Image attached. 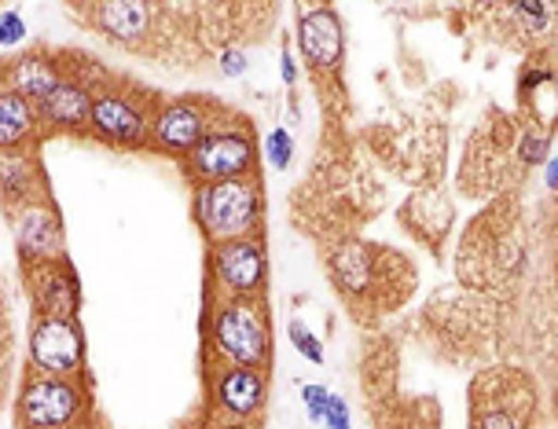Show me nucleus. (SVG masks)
I'll list each match as a JSON object with an SVG mask.
<instances>
[{"label": "nucleus", "mask_w": 558, "mask_h": 429, "mask_svg": "<svg viewBox=\"0 0 558 429\" xmlns=\"http://www.w3.org/2000/svg\"><path fill=\"white\" fill-rule=\"evenodd\" d=\"M257 217H262V198H257V184L251 176L206 184L198 192V221L214 243L246 238L257 228Z\"/></svg>", "instance_id": "1"}, {"label": "nucleus", "mask_w": 558, "mask_h": 429, "mask_svg": "<svg viewBox=\"0 0 558 429\" xmlns=\"http://www.w3.org/2000/svg\"><path fill=\"white\" fill-rule=\"evenodd\" d=\"M214 342L235 367L257 371L268 364V312L254 297H232L228 305L217 308L214 319Z\"/></svg>", "instance_id": "2"}, {"label": "nucleus", "mask_w": 558, "mask_h": 429, "mask_svg": "<svg viewBox=\"0 0 558 429\" xmlns=\"http://www.w3.org/2000/svg\"><path fill=\"white\" fill-rule=\"evenodd\" d=\"M254 169V144L246 133H206L203 144L192 151V173L203 176L209 184L221 181H239L251 176Z\"/></svg>", "instance_id": "3"}, {"label": "nucleus", "mask_w": 558, "mask_h": 429, "mask_svg": "<svg viewBox=\"0 0 558 429\" xmlns=\"http://www.w3.org/2000/svg\"><path fill=\"white\" fill-rule=\"evenodd\" d=\"M77 407H82L77 389L66 378H37L23 389L19 418H23V429H63L77 415Z\"/></svg>", "instance_id": "4"}, {"label": "nucleus", "mask_w": 558, "mask_h": 429, "mask_svg": "<svg viewBox=\"0 0 558 429\" xmlns=\"http://www.w3.org/2000/svg\"><path fill=\"white\" fill-rule=\"evenodd\" d=\"M29 353H34L37 367L52 375H66L82 364V331H77L74 319L41 316L34 327V338H29Z\"/></svg>", "instance_id": "5"}, {"label": "nucleus", "mask_w": 558, "mask_h": 429, "mask_svg": "<svg viewBox=\"0 0 558 429\" xmlns=\"http://www.w3.org/2000/svg\"><path fill=\"white\" fill-rule=\"evenodd\" d=\"M88 122H93L96 136L111 139V144H122V147H140L147 136H151L144 107H136L133 99L122 93H107V96L93 99Z\"/></svg>", "instance_id": "6"}, {"label": "nucleus", "mask_w": 558, "mask_h": 429, "mask_svg": "<svg viewBox=\"0 0 558 429\" xmlns=\"http://www.w3.org/2000/svg\"><path fill=\"white\" fill-rule=\"evenodd\" d=\"M217 279L232 291V297H254L265 283V249L254 238L221 243L214 254Z\"/></svg>", "instance_id": "7"}, {"label": "nucleus", "mask_w": 558, "mask_h": 429, "mask_svg": "<svg viewBox=\"0 0 558 429\" xmlns=\"http://www.w3.org/2000/svg\"><path fill=\"white\" fill-rule=\"evenodd\" d=\"M206 111L195 103H169L158 111L155 125H151V139L162 151H177V155H192L206 136Z\"/></svg>", "instance_id": "8"}, {"label": "nucleus", "mask_w": 558, "mask_h": 429, "mask_svg": "<svg viewBox=\"0 0 558 429\" xmlns=\"http://www.w3.org/2000/svg\"><path fill=\"white\" fill-rule=\"evenodd\" d=\"M298 45L313 66H338L342 59V26L331 8H308L298 23Z\"/></svg>", "instance_id": "9"}, {"label": "nucleus", "mask_w": 558, "mask_h": 429, "mask_svg": "<svg viewBox=\"0 0 558 429\" xmlns=\"http://www.w3.org/2000/svg\"><path fill=\"white\" fill-rule=\"evenodd\" d=\"M34 297H37V308H41L45 316L74 319V312H77V275H74V268L56 265V261L37 268Z\"/></svg>", "instance_id": "10"}, {"label": "nucleus", "mask_w": 558, "mask_h": 429, "mask_svg": "<svg viewBox=\"0 0 558 429\" xmlns=\"http://www.w3.org/2000/svg\"><path fill=\"white\" fill-rule=\"evenodd\" d=\"M265 401V378L251 371V367H228L217 378V404L232 418H251Z\"/></svg>", "instance_id": "11"}, {"label": "nucleus", "mask_w": 558, "mask_h": 429, "mask_svg": "<svg viewBox=\"0 0 558 429\" xmlns=\"http://www.w3.org/2000/svg\"><path fill=\"white\" fill-rule=\"evenodd\" d=\"M19 243L29 257L37 261H56L59 254V224L56 217L41 206H23V217H19Z\"/></svg>", "instance_id": "12"}, {"label": "nucleus", "mask_w": 558, "mask_h": 429, "mask_svg": "<svg viewBox=\"0 0 558 429\" xmlns=\"http://www.w3.org/2000/svg\"><path fill=\"white\" fill-rule=\"evenodd\" d=\"M37 107L59 128H82L88 122V111H93V99L77 82H59Z\"/></svg>", "instance_id": "13"}, {"label": "nucleus", "mask_w": 558, "mask_h": 429, "mask_svg": "<svg viewBox=\"0 0 558 429\" xmlns=\"http://www.w3.org/2000/svg\"><path fill=\"white\" fill-rule=\"evenodd\" d=\"M59 82H63V77H59L56 63L45 56H23L12 63V93L29 99V103H41Z\"/></svg>", "instance_id": "14"}, {"label": "nucleus", "mask_w": 558, "mask_h": 429, "mask_svg": "<svg viewBox=\"0 0 558 429\" xmlns=\"http://www.w3.org/2000/svg\"><path fill=\"white\" fill-rule=\"evenodd\" d=\"M37 107L19 93H0V151H15L34 133Z\"/></svg>", "instance_id": "15"}, {"label": "nucleus", "mask_w": 558, "mask_h": 429, "mask_svg": "<svg viewBox=\"0 0 558 429\" xmlns=\"http://www.w3.org/2000/svg\"><path fill=\"white\" fill-rule=\"evenodd\" d=\"M34 166L26 162L23 155H4L0 158V195L8 198V203H19V206H34L29 198H34Z\"/></svg>", "instance_id": "16"}, {"label": "nucleus", "mask_w": 558, "mask_h": 429, "mask_svg": "<svg viewBox=\"0 0 558 429\" xmlns=\"http://www.w3.org/2000/svg\"><path fill=\"white\" fill-rule=\"evenodd\" d=\"M265 151H268V162H272V169H287V166H291V158H294V144H291V136H287L283 128H272V133H268Z\"/></svg>", "instance_id": "17"}, {"label": "nucleus", "mask_w": 558, "mask_h": 429, "mask_svg": "<svg viewBox=\"0 0 558 429\" xmlns=\"http://www.w3.org/2000/svg\"><path fill=\"white\" fill-rule=\"evenodd\" d=\"M291 342L302 348V356L305 360H313V364H324V348L320 342H316L313 334L305 331V323H291Z\"/></svg>", "instance_id": "18"}, {"label": "nucleus", "mask_w": 558, "mask_h": 429, "mask_svg": "<svg viewBox=\"0 0 558 429\" xmlns=\"http://www.w3.org/2000/svg\"><path fill=\"white\" fill-rule=\"evenodd\" d=\"M26 37V26L23 19H19V12H4L0 15V45H19Z\"/></svg>", "instance_id": "19"}, {"label": "nucleus", "mask_w": 558, "mask_h": 429, "mask_svg": "<svg viewBox=\"0 0 558 429\" xmlns=\"http://www.w3.org/2000/svg\"><path fill=\"white\" fill-rule=\"evenodd\" d=\"M327 389L324 385H305L302 389V401H305V407H308V418L313 422H324V407H327Z\"/></svg>", "instance_id": "20"}, {"label": "nucleus", "mask_w": 558, "mask_h": 429, "mask_svg": "<svg viewBox=\"0 0 558 429\" xmlns=\"http://www.w3.org/2000/svg\"><path fill=\"white\" fill-rule=\"evenodd\" d=\"M324 426L327 429H349V412L342 404V396H327V407H324Z\"/></svg>", "instance_id": "21"}, {"label": "nucleus", "mask_w": 558, "mask_h": 429, "mask_svg": "<svg viewBox=\"0 0 558 429\" xmlns=\"http://www.w3.org/2000/svg\"><path fill=\"white\" fill-rule=\"evenodd\" d=\"M217 59H221V70H225L228 77L246 74V66H251V59H246L243 52H239V48H225V52L217 56Z\"/></svg>", "instance_id": "22"}, {"label": "nucleus", "mask_w": 558, "mask_h": 429, "mask_svg": "<svg viewBox=\"0 0 558 429\" xmlns=\"http://www.w3.org/2000/svg\"><path fill=\"white\" fill-rule=\"evenodd\" d=\"M547 155V139L544 136H525L522 139V158H525V162H541V158Z\"/></svg>", "instance_id": "23"}, {"label": "nucleus", "mask_w": 558, "mask_h": 429, "mask_svg": "<svg viewBox=\"0 0 558 429\" xmlns=\"http://www.w3.org/2000/svg\"><path fill=\"white\" fill-rule=\"evenodd\" d=\"M474 429H514V422L504 412H482V415H477Z\"/></svg>", "instance_id": "24"}, {"label": "nucleus", "mask_w": 558, "mask_h": 429, "mask_svg": "<svg viewBox=\"0 0 558 429\" xmlns=\"http://www.w3.org/2000/svg\"><path fill=\"white\" fill-rule=\"evenodd\" d=\"M279 70H283V82H287V85H294V74H298V70H294V59H291V56L279 59Z\"/></svg>", "instance_id": "25"}, {"label": "nucleus", "mask_w": 558, "mask_h": 429, "mask_svg": "<svg viewBox=\"0 0 558 429\" xmlns=\"http://www.w3.org/2000/svg\"><path fill=\"white\" fill-rule=\"evenodd\" d=\"M555 181H558V162H551V166H547V184L555 187Z\"/></svg>", "instance_id": "26"}, {"label": "nucleus", "mask_w": 558, "mask_h": 429, "mask_svg": "<svg viewBox=\"0 0 558 429\" xmlns=\"http://www.w3.org/2000/svg\"><path fill=\"white\" fill-rule=\"evenodd\" d=\"M221 429H251V426H243V422H232V426H221Z\"/></svg>", "instance_id": "27"}]
</instances>
